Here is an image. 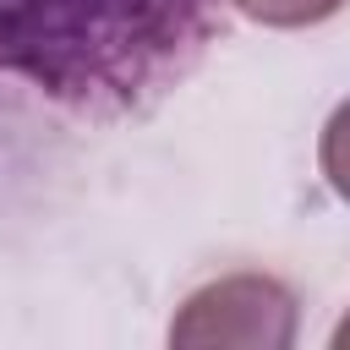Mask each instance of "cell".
I'll return each mask as SVG.
<instances>
[{"label":"cell","instance_id":"obj_1","mask_svg":"<svg viewBox=\"0 0 350 350\" xmlns=\"http://www.w3.org/2000/svg\"><path fill=\"white\" fill-rule=\"evenodd\" d=\"M170 339L175 345H290L295 295L268 273H230L180 306Z\"/></svg>","mask_w":350,"mask_h":350},{"label":"cell","instance_id":"obj_2","mask_svg":"<svg viewBox=\"0 0 350 350\" xmlns=\"http://www.w3.org/2000/svg\"><path fill=\"white\" fill-rule=\"evenodd\" d=\"M257 27H317L345 11V0H224Z\"/></svg>","mask_w":350,"mask_h":350},{"label":"cell","instance_id":"obj_3","mask_svg":"<svg viewBox=\"0 0 350 350\" xmlns=\"http://www.w3.org/2000/svg\"><path fill=\"white\" fill-rule=\"evenodd\" d=\"M317 164H323V180L339 202H350V98L328 115L323 137H317Z\"/></svg>","mask_w":350,"mask_h":350},{"label":"cell","instance_id":"obj_4","mask_svg":"<svg viewBox=\"0 0 350 350\" xmlns=\"http://www.w3.org/2000/svg\"><path fill=\"white\" fill-rule=\"evenodd\" d=\"M334 350H350V312H345V323L334 328Z\"/></svg>","mask_w":350,"mask_h":350}]
</instances>
